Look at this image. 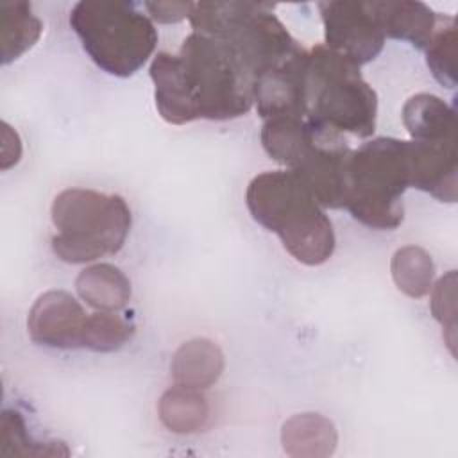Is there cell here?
Masks as SVG:
<instances>
[{
    "label": "cell",
    "instance_id": "8992f818",
    "mask_svg": "<svg viewBox=\"0 0 458 458\" xmlns=\"http://www.w3.org/2000/svg\"><path fill=\"white\" fill-rule=\"evenodd\" d=\"M410 188L408 140L377 136L351 148L345 166L344 209L365 227L394 231L404 220Z\"/></svg>",
    "mask_w": 458,
    "mask_h": 458
},
{
    "label": "cell",
    "instance_id": "4fadbf2b",
    "mask_svg": "<svg viewBox=\"0 0 458 458\" xmlns=\"http://www.w3.org/2000/svg\"><path fill=\"white\" fill-rule=\"evenodd\" d=\"M225 370V356L220 345L206 336H195L182 342L170 361V377L174 385L197 390L211 388Z\"/></svg>",
    "mask_w": 458,
    "mask_h": 458
},
{
    "label": "cell",
    "instance_id": "603a6c76",
    "mask_svg": "<svg viewBox=\"0 0 458 458\" xmlns=\"http://www.w3.org/2000/svg\"><path fill=\"white\" fill-rule=\"evenodd\" d=\"M456 270L437 277L429 290V311L442 327V338L451 354H456Z\"/></svg>",
    "mask_w": 458,
    "mask_h": 458
},
{
    "label": "cell",
    "instance_id": "44dd1931",
    "mask_svg": "<svg viewBox=\"0 0 458 458\" xmlns=\"http://www.w3.org/2000/svg\"><path fill=\"white\" fill-rule=\"evenodd\" d=\"M134 335V322L118 311H93L88 318L84 349L93 352H114L125 347Z\"/></svg>",
    "mask_w": 458,
    "mask_h": 458
},
{
    "label": "cell",
    "instance_id": "7c38bea8",
    "mask_svg": "<svg viewBox=\"0 0 458 458\" xmlns=\"http://www.w3.org/2000/svg\"><path fill=\"white\" fill-rule=\"evenodd\" d=\"M385 38L424 50L438 27V14L419 0H369Z\"/></svg>",
    "mask_w": 458,
    "mask_h": 458
},
{
    "label": "cell",
    "instance_id": "e0dca14e",
    "mask_svg": "<svg viewBox=\"0 0 458 458\" xmlns=\"http://www.w3.org/2000/svg\"><path fill=\"white\" fill-rule=\"evenodd\" d=\"M209 403L204 390L174 385L166 388L157 401V417L161 424L175 435H191L206 428L209 420Z\"/></svg>",
    "mask_w": 458,
    "mask_h": 458
},
{
    "label": "cell",
    "instance_id": "52a82bcc",
    "mask_svg": "<svg viewBox=\"0 0 458 458\" xmlns=\"http://www.w3.org/2000/svg\"><path fill=\"white\" fill-rule=\"evenodd\" d=\"M304 118L315 125L370 138L377 123V95L358 64L315 45L308 50Z\"/></svg>",
    "mask_w": 458,
    "mask_h": 458
},
{
    "label": "cell",
    "instance_id": "ac0fdd59",
    "mask_svg": "<svg viewBox=\"0 0 458 458\" xmlns=\"http://www.w3.org/2000/svg\"><path fill=\"white\" fill-rule=\"evenodd\" d=\"M43 34V21L23 0L0 4V61L11 64L29 52Z\"/></svg>",
    "mask_w": 458,
    "mask_h": 458
},
{
    "label": "cell",
    "instance_id": "30bf717a",
    "mask_svg": "<svg viewBox=\"0 0 458 458\" xmlns=\"http://www.w3.org/2000/svg\"><path fill=\"white\" fill-rule=\"evenodd\" d=\"M410 188L420 190L440 202L458 199V148L456 138L444 141L408 140Z\"/></svg>",
    "mask_w": 458,
    "mask_h": 458
},
{
    "label": "cell",
    "instance_id": "ba28073f",
    "mask_svg": "<svg viewBox=\"0 0 458 458\" xmlns=\"http://www.w3.org/2000/svg\"><path fill=\"white\" fill-rule=\"evenodd\" d=\"M317 9L324 30V47L360 68L381 54L386 38L369 7V0L318 2Z\"/></svg>",
    "mask_w": 458,
    "mask_h": 458
},
{
    "label": "cell",
    "instance_id": "d4e9b609",
    "mask_svg": "<svg viewBox=\"0 0 458 458\" xmlns=\"http://www.w3.org/2000/svg\"><path fill=\"white\" fill-rule=\"evenodd\" d=\"M23 145L16 129H13L7 122H2V170H9L16 166L21 159Z\"/></svg>",
    "mask_w": 458,
    "mask_h": 458
},
{
    "label": "cell",
    "instance_id": "8fae6325",
    "mask_svg": "<svg viewBox=\"0 0 458 458\" xmlns=\"http://www.w3.org/2000/svg\"><path fill=\"white\" fill-rule=\"evenodd\" d=\"M308 50L261 73L252 82V102L263 120L279 116L304 118V82Z\"/></svg>",
    "mask_w": 458,
    "mask_h": 458
},
{
    "label": "cell",
    "instance_id": "3957f363",
    "mask_svg": "<svg viewBox=\"0 0 458 458\" xmlns=\"http://www.w3.org/2000/svg\"><path fill=\"white\" fill-rule=\"evenodd\" d=\"M54 256L68 265H89L120 252L132 225L127 200L93 188H64L50 204Z\"/></svg>",
    "mask_w": 458,
    "mask_h": 458
},
{
    "label": "cell",
    "instance_id": "5bb4252c",
    "mask_svg": "<svg viewBox=\"0 0 458 458\" xmlns=\"http://www.w3.org/2000/svg\"><path fill=\"white\" fill-rule=\"evenodd\" d=\"M75 293L95 311H122L132 297V286L120 267L97 261L77 274Z\"/></svg>",
    "mask_w": 458,
    "mask_h": 458
},
{
    "label": "cell",
    "instance_id": "d6986e66",
    "mask_svg": "<svg viewBox=\"0 0 458 458\" xmlns=\"http://www.w3.org/2000/svg\"><path fill=\"white\" fill-rule=\"evenodd\" d=\"M390 276L399 292L410 299H422L429 293L437 268L431 254L420 245H403L390 259Z\"/></svg>",
    "mask_w": 458,
    "mask_h": 458
},
{
    "label": "cell",
    "instance_id": "277c9868",
    "mask_svg": "<svg viewBox=\"0 0 458 458\" xmlns=\"http://www.w3.org/2000/svg\"><path fill=\"white\" fill-rule=\"evenodd\" d=\"M68 23L89 61L107 75L132 77L156 55L157 29L134 2L81 0Z\"/></svg>",
    "mask_w": 458,
    "mask_h": 458
},
{
    "label": "cell",
    "instance_id": "5b68a950",
    "mask_svg": "<svg viewBox=\"0 0 458 458\" xmlns=\"http://www.w3.org/2000/svg\"><path fill=\"white\" fill-rule=\"evenodd\" d=\"M191 32L225 43L240 59L252 82L304 50L274 14V5L261 2H193L188 16Z\"/></svg>",
    "mask_w": 458,
    "mask_h": 458
},
{
    "label": "cell",
    "instance_id": "2e32d148",
    "mask_svg": "<svg viewBox=\"0 0 458 458\" xmlns=\"http://www.w3.org/2000/svg\"><path fill=\"white\" fill-rule=\"evenodd\" d=\"M401 120L413 141H444L456 138V111L433 93L411 95L401 109Z\"/></svg>",
    "mask_w": 458,
    "mask_h": 458
},
{
    "label": "cell",
    "instance_id": "7402d4cb",
    "mask_svg": "<svg viewBox=\"0 0 458 458\" xmlns=\"http://www.w3.org/2000/svg\"><path fill=\"white\" fill-rule=\"evenodd\" d=\"M426 64L433 79L447 89H454L456 79V20L453 16L438 21V27L424 48Z\"/></svg>",
    "mask_w": 458,
    "mask_h": 458
},
{
    "label": "cell",
    "instance_id": "6da1fadb",
    "mask_svg": "<svg viewBox=\"0 0 458 458\" xmlns=\"http://www.w3.org/2000/svg\"><path fill=\"white\" fill-rule=\"evenodd\" d=\"M154 102L170 125L227 122L252 107V77L220 39L190 32L179 50L157 52L148 66Z\"/></svg>",
    "mask_w": 458,
    "mask_h": 458
},
{
    "label": "cell",
    "instance_id": "ffe728a7",
    "mask_svg": "<svg viewBox=\"0 0 458 458\" xmlns=\"http://www.w3.org/2000/svg\"><path fill=\"white\" fill-rule=\"evenodd\" d=\"M70 451L63 442L36 440L23 413L4 408L0 413V454L2 456H66Z\"/></svg>",
    "mask_w": 458,
    "mask_h": 458
},
{
    "label": "cell",
    "instance_id": "9c48e42d",
    "mask_svg": "<svg viewBox=\"0 0 458 458\" xmlns=\"http://www.w3.org/2000/svg\"><path fill=\"white\" fill-rule=\"evenodd\" d=\"M89 313L82 301L61 288H52L36 297L27 315V333L32 344L47 349H84Z\"/></svg>",
    "mask_w": 458,
    "mask_h": 458
},
{
    "label": "cell",
    "instance_id": "9a60e30c",
    "mask_svg": "<svg viewBox=\"0 0 458 458\" xmlns=\"http://www.w3.org/2000/svg\"><path fill=\"white\" fill-rule=\"evenodd\" d=\"M281 444L288 456L324 458L335 453L338 431L331 419L317 411L288 417L281 426Z\"/></svg>",
    "mask_w": 458,
    "mask_h": 458
},
{
    "label": "cell",
    "instance_id": "cb8c5ba5",
    "mask_svg": "<svg viewBox=\"0 0 458 458\" xmlns=\"http://www.w3.org/2000/svg\"><path fill=\"white\" fill-rule=\"evenodd\" d=\"M141 7L152 21L177 23L181 20H188L193 2H143Z\"/></svg>",
    "mask_w": 458,
    "mask_h": 458
},
{
    "label": "cell",
    "instance_id": "7a4b0ae2",
    "mask_svg": "<svg viewBox=\"0 0 458 458\" xmlns=\"http://www.w3.org/2000/svg\"><path fill=\"white\" fill-rule=\"evenodd\" d=\"M245 206L295 261L318 267L331 259L336 249L333 222L295 172L277 168L254 175L245 188Z\"/></svg>",
    "mask_w": 458,
    "mask_h": 458
}]
</instances>
